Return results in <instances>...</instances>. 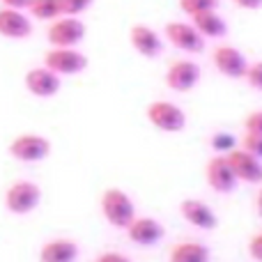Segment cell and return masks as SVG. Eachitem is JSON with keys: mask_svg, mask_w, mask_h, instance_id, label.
I'll return each mask as SVG.
<instances>
[{"mask_svg": "<svg viewBox=\"0 0 262 262\" xmlns=\"http://www.w3.org/2000/svg\"><path fill=\"white\" fill-rule=\"evenodd\" d=\"M239 147L246 149L249 154H253V157L262 159V136L260 134H251V131H244V136H242V140H239Z\"/></svg>", "mask_w": 262, "mask_h": 262, "instance_id": "cell-24", "label": "cell"}, {"mask_svg": "<svg viewBox=\"0 0 262 262\" xmlns=\"http://www.w3.org/2000/svg\"><path fill=\"white\" fill-rule=\"evenodd\" d=\"M191 23H193L195 30H198L205 39H221V37L228 35V23L216 9L195 14V16H191Z\"/></svg>", "mask_w": 262, "mask_h": 262, "instance_id": "cell-18", "label": "cell"}, {"mask_svg": "<svg viewBox=\"0 0 262 262\" xmlns=\"http://www.w3.org/2000/svg\"><path fill=\"white\" fill-rule=\"evenodd\" d=\"M3 7H12V9H28L30 0H0Z\"/></svg>", "mask_w": 262, "mask_h": 262, "instance_id": "cell-30", "label": "cell"}, {"mask_svg": "<svg viewBox=\"0 0 262 262\" xmlns=\"http://www.w3.org/2000/svg\"><path fill=\"white\" fill-rule=\"evenodd\" d=\"M180 214L189 226L198 228V230H214L219 226L214 209L200 198H184L180 203Z\"/></svg>", "mask_w": 262, "mask_h": 262, "instance_id": "cell-16", "label": "cell"}, {"mask_svg": "<svg viewBox=\"0 0 262 262\" xmlns=\"http://www.w3.org/2000/svg\"><path fill=\"white\" fill-rule=\"evenodd\" d=\"M44 67L58 76H76L88 69V55L78 49H55L51 46L44 53Z\"/></svg>", "mask_w": 262, "mask_h": 262, "instance_id": "cell-7", "label": "cell"}, {"mask_svg": "<svg viewBox=\"0 0 262 262\" xmlns=\"http://www.w3.org/2000/svg\"><path fill=\"white\" fill-rule=\"evenodd\" d=\"M145 118L154 129L163 131V134H177L186 127V113L172 101H149L145 108Z\"/></svg>", "mask_w": 262, "mask_h": 262, "instance_id": "cell-5", "label": "cell"}, {"mask_svg": "<svg viewBox=\"0 0 262 262\" xmlns=\"http://www.w3.org/2000/svg\"><path fill=\"white\" fill-rule=\"evenodd\" d=\"M163 35H166L168 44H172L177 51L182 53H203L205 51V37L195 30V26L191 21H168L163 28Z\"/></svg>", "mask_w": 262, "mask_h": 262, "instance_id": "cell-6", "label": "cell"}, {"mask_svg": "<svg viewBox=\"0 0 262 262\" xmlns=\"http://www.w3.org/2000/svg\"><path fill=\"white\" fill-rule=\"evenodd\" d=\"M28 14H30V18L51 23L58 16H62V7H60V0H30Z\"/></svg>", "mask_w": 262, "mask_h": 262, "instance_id": "cell-20", "label": "cell"}, {"mask_svg": "<svg viewBox=\"0 0 262 262\" xmlns=\"http://www.w3.org/2000/svg\"><path fill=\"white\" fill-rule=\"evenodd\" d=\"M209 145L214 147V152L216 154H228L230 149H235V136L232 134H226V131H219V134L212 136V140H209Z\"/></svg>", "mask_w": 262, "mask_h": 262, "instance_id": "cell-23", "label": "cell"}, {"mask_svg": "<svg viewBox=\"0 0 262 262\" xmlns=\"http://www.w3.org/2000/svg\"><path fill=\"white\" fill-rule=\"evenodd\" d=\"M244 81L249 83L251 90H258V92H262V60L249 62V69H246Z\"/></svg>", "mask_w": 262, "mask_h": 262, "instance_id": "cell-25", "label": "cell"}, {"mask_svg": "<svg viewBox=\"0 0 262 262\" xmlns=\"http://www.w3.org/2000/svg\"><path fill=\"white\" fill-rule=\"evenodd\" d=\"M244 131H251V134H260L262 136V108L253 111L244 118Z\"/></svg>", "mask_w": 262, "mask_h": 262, "instance_id": "cell-26", "label": "cell"}, {"mask_svg": "<svg viewBox=\"0 0 262 262\" xmlns=\"http://www.w3.org/2000/svg\"><path fill=\"white\" fill-rule=\"evenodd\" d=\"M124 232H127L131 244H136V246H154V244H159V242L163 239L166 228H163L161 221H157V219H152V216H136L134 221L124 228Z\"/></svg>", "mask_w": 262, "mask_h": 262, "instance_id": "cell-13", "label": "cell"}, {"mask_svg": "<svg viewBox=\"0 0 262 262\" xmlns=\"http://www.w3.org/2000/svg\"><path fill=\"white\" fill-rule=\"evenodd\" d=\"M99 209H101V216L106 219V223L118 228V230H124L138 216L131 195L124 189H118V186H108V189L101 191Z\"/></svg>", "mask_w": 262, "mask_h": 262, "instance_id": "cell-1", "label": "cell"}, {"mask_svg": "<svg viewBox=\"0 0 262 262\" xmlns=\"http://www.w3.org/2000/svg\"><path fill=\"white\" fill-rule=\"evenodd\" d=\"M23 85L37 99H51L60 92L62 88V76H58L55 72H51L49 67H32L30 72L23 76Z\"/></svg>", "mask_w": 262, "mask_h": 262, "instance_id": "cell-11", "label": "cell"}, {"mask_svg": "<svg viewBox=\"0 0 262 262\" xmlns=\"http://www.w3.org/2000/svg\"><path fill=\"white\" fill-rule=\"evenodd\" d=\"M255 212H258V216L262 219V184H260L258 193H255Z\"/></svg>", "mask_w": 262, "mask_h": 262, "instance_id": "cell-31", "label": "cell"}, {"mask_svg": "<svg viewBox=\"0 0 262 262\" xmlns=\"http://www.w3.org/2000/svg\"><path fill=\"white\" fill-rule=\"evenodd\" d=\"M200 76L203 72H200L198 62H193L191 58H180L168 64L163 81L172 92H191L200 83Z\"/></svg>", "mask_w": 262, "mask_h": 262, "instance_id": "cell-8", "label": "cell"}, {"mask_svg": "<svg viewBox=\"0 0 262 262\" xmlns=\"http://www.w3.org/2000/svg\"><path fill=\"white\" fill-rule=\"evenodd\" d=\"M168 262H209V249L203 242H177L168 253Z\"/></svg>", "mask_w": 262, "mask_h": 262, "instance_id": "cell-19", "label": "cell"}, {"mask_svg": "<svg viewBox=\"0 0 262 262\" xmlns=\"http://www.w3.org/2000/svg\"><path fill=\"white\" fill-rule=\"evenodd\" d=\"M95 262H131V258H127L124 253H118V251H104L97 255Z\"/></svg>", "mask_w": 262, "mask_h": 262, "instance_id": "cell-28", "label": "cell"}, {"mask_svg": "<svg viewBox=\"0 0 262 262\" xmlns=\"http://www.w3.org/2000/svg\"><path fill=\"white\" fill-rule=\"evenodd\" d=\"M212 62L216 72L226 78H244L246 69H249L246 55L232 44H219L212 51Z\"/></svg>", "mask_w": 262, "mask_h": 262, "instance_id": "cell-10", "label": "cell"}, {"mask_svg": "<svg viewBox=\"0 0 262 262\" xmlns=\"http://www.w3.org/2000/svg\"><path fill=\"white\" fill-rule=\"evenodd\" d=\"M51 140L41 134H18L9 140L7 152L12 159L21 163H39L51 157Z\"/></svg>", "mask_w": 262, "mask_h": 262, "instance_id": "cell-3", "label": "cell"}, {"mask_svg": "<svg viewBox=\"0 0 262 262\" xmlns=\"http://www.w3.org/2000/svg\"><path fill=\"white\" fill-rule=\"evenodd\" d=\"M129 44L138 55L147 60H154L163 53V39L154 28L147 23H134L129 30Z\"/></svg>", "mask_w": 262, "mask_h": 262, "instance_id": "cell-12", "label": "cell"}, {"mask_svg": "<svg viewBox=\"0 0 262 262\" xmlns=\"http://www.w3.org/2000/svg\"><path fill=\"white\" fill-rule=\"evenodd\" d=\"M41 203V189L39 184L30 180H18L12 182L7 186L3 195V205L9 214L14 216H26V214H32Z\"/></svg>", "mask_w": 262, "mask_h": 262, "instance_id": "cell-2", "label": "cell"}, {"mask_svg": "<svg viewBox=\"0 0 262 262\" xmlns=\"http://www.w3.org/2000/svg\"><path fill=\"white\" fill-rule=\"evenodd\" d=\"M205 180H207V186L214 193H221V195L235 191L237 182H239L235 177V170H232L226 154H214L209 159L207 166H205Z\"/></svg>", "mask_w": 262, "mask_h": 262, "instance_id": "cell-9", "label": "cell"}, {"mask_svg": "<svg viewBox=\"0 0 262 262\" xmlns=\"http://www.w3.org/2000/svg\"><path fill=\"white\" fill-rule=\"evenodd\" d=\"M95 5V0H60L64 16H81Z\"/></svg>", "mask_w": 262, "mask_h": 262, "instance_id": "cell-22", "label": "cell"}, {"mask_svg": "<svg viewBox=\"0 0 262 262\" xmlns=\"http://www.w3.org/2000/svg\"><path fill=\"white\" fill-rule=\"evenodd\" d=\"M85 23L81 16H58L55 21L49 23L46 28V39L55 49H76L83 39H85Z\"/></svg>", "mask_w": 262, "mask_h": 262, "instance_id": "cell-4", "label": "cell"}, {"mask_svg": "<svg viewBox=\"0 0 262 262\" xmlns=\"http://www.w3.org/2000/svg\"><path fill=\"white\" fill-rule=\"evenodd\" d=\"M219 7V0H180V9L186 14V16H195V14L203 12H212V9Z\"/></svg>", "mask_w": 262, "mask_h": 262, "instance_id": "cell-21", "label": "cell"}, {"mask_svg": "<svg viewBox=\"0 0 262 262\" xmlns=\"http://www.w3.org/2000/svg\"><path fill=\"white\" fill-rule=\"evenodd\" d=\"M249 255L255 262H262V232H258V235H253L249 239Z\"/></svg>", "mask_w": 262, "mask_h": 262, "instance_id": "cell-27", "label": "cell"}, {"mask_svg": "<svg viewBox=\"0 0 262 262\" xmlns=\"http://www.w3.org/2000/svg\"><path fill=\"white\" fill-rule=\"evenodd\" d=\"M32 35V18L23 9L0 7V37L21 41Z\"/></svg>", "mask_w": 262, "mask_h": 262, "instance_id": "cell-15", "label": "cell"}, {"mask_svg": "<svg viewBox=\"0 0 262 262\" xmlns=\"http://www.w3.org/2000/svg\"><path fill=\"white\" fill-rule=\"evenodd\" d=\"M78 258V244L67 237L46 242L39 249V262H74Z\"/></svg>", "mask_w": 262, "mask_h": 262, "instance_id": "cell-17", "label": "cell"}, {"mask_svg": "<svg viewBox=\"0 0 262 262\" xmlns=\"http://www.w3.org/2000/svg\"><path fill=\"white\" fill-rule=\"evenodd\" d=\"M232 3L242 9H249V12H255V9L262 7V0H232Z\"/></svg>", "mask_w": 262, "mask_h": 262, "instance_id": "cell-29", "label": "cell"}, {"mask_svg": "<svg viewBox=\"0 0 262 262\" xmlns=\"http://www.w3.org/2000/svg\"><path fill=\"white\" fill-rule=\"evenodd\" d=\"M228 161H230L232 170H235V177L239 182H246V184H262V159L249 154L246 149L235 147L226 154Z\"/></svg>", "mask_w": 262, "mask_h": 262, "instance_id": "cell-14", "label": "cell"}]
</instances>
